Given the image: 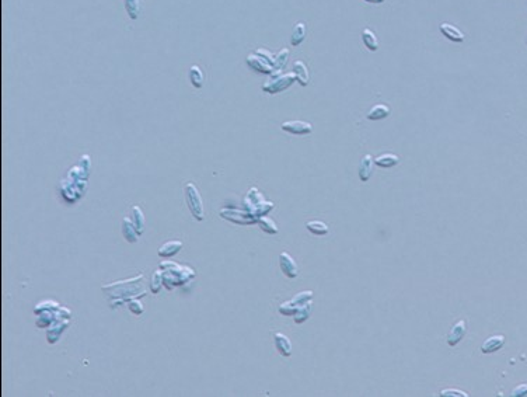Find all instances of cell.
I'll list each match as a JSON object with an SVG mask.
<instances>
[{
  "instance_id": "ac0fdd59",
  "label": "cell",
  "mask_w": 527,
  "mask_h": 397,
  "mask_svg": "<svg viewBox=\"0 0 527 397\" xmlns=\"http://www.w3.org/2000/svg\"><path fill=\"white\" fill-rule=\"evenodd\" d=\"M188 77H189V82H191V84H192L193 87H196V89H202V87H203L205 75H203L202 69H200L198 65H192V66L189 68Z\"/></svg>"
},
{
  "instance_id": "603a6c76",
  "label": "cell",
  "mask_w": 527,
  "mask_h": 397,
  "mask_svg": "<svg viewBox=\"0 0 527 397\" xmlns=\"http://www.w3.org/2000/svg\"><path fill=\"white\" fill-rule=\"evenodd\" d=\"M362 41H363L364 46H366L369 51H371V52L377 51V48H379V39H377L376 34H374L370 28H364L363 32H362Z\"/></svg>"
},
{
  "instance_id": "9a60e30c",
  "label": "cell",
  "mask_w": 527,
  "mask_h": 397,
  "mask_svg": "<svg viewBox=\"0 0 527 397\" xmlns=\"http://www.w3.org/2000/svg\"><path fill=\"white\" fill-rule=\"evenodd\" d=\"M293 73H295V76H296V80L302 86H307L309 84V82H310V75H309V69H307V66H306V63L305 62H302V60H297V62H295L293 63Z\"/></svg>"
},
{
  "instance_id": "8d00e7d4",
  "label": "cell",
  "mask_w": 527,
  "mask_h": 397,
  "mask_svg": "<svg viewBox=\"0 0 527 397\" xmlns=\"http://www.w3.org/2000/svg\"><path fill=\"white\" fill-rule=\"evenodd\" d=\"M364 1H367V3H373V4H380V3H383L384 0H364Z\"/></svg>"
},
{
  "instance_id": "ffe728a7",
  "label": "cell",
  "mask_w": 527,
  "mask_h": 397,
  "mask_svg": "<svg viewBox=\"0 0 527 397\" xmlns=\"http://www.w3.org/2000/svg\"><path fill=\"white\" fill-rule=\"evenodd\" d=\"M131 220L134 222L135 227L139 232V234H142L143 230H145V215H143V210L141 209V206L134 205L131 208Z\"/></svg>"
},
{
  "instance_id": "83f0119b",
  "label": "cell",
  "mask_w": 527,
  "mask_h": 397,
  "mask_svg": "<svg viewBox=\"0 0 527 397\" xmlns=\"http://www.w3.org/2000/svg\"><path fill=\"white\" fill-rule=\"evenodd\" d=\"M125 8H127L129 17L132 20H136L141 13V3H139V0H125Z\"/></svg>"
},
{
  "instance_id": "8992f818",
  "label": "cell",
  "mask_w": 527,
  "mask_h": 397,
  "mask_svg": "<svg viewBox=\"0 0 527 397\" xmlns=\"http://www.w3.org/2000/svg\"><path fill=\"white\" fill-rule=\"evenodd\" d=\"M282 129L288 134H292V135L303 136L307 135V134H312L313 125L310 122H306V121H286V122L282 124Z\"/></svg>"
},
{
  "instance_id": "52a82bcc",
  "label": "cell",
  "mask_w": 527,
  "mask_h": 397,
  "mask_svg": "<svg viewBox=\"0 0 527 397\" xmlns=\"http://www.w3.org/2000/svg\"><path fill=\"white\" fill-rule=\"evenodd\" d=\"M245 62H247V65L251 69H254L255 72H260V73H264V75H272L275 72L274 66H272L271 63H268L267 60L264 59V58H261L260 55H257V53L248 55Z\"/></svg>"
},
{
  "instance_id": "d6986e66",
  "label": "cell",
  "mask_w": 527,
  "mask_h": 397,
  "mask_svg": "<svg viewBox=\"0 0 527 397\" xmlns=\"http://www.w3.org/2000/svg\"><path fill=\"white\" fill-rule=\"evenodd\" d=\"M390 113H391V110H390V107H388V105L377 104V105H374V107H371V110L367 113V120H370V121L383 120V118L388 117Z\"/></svg>"
},
{
  "instance_id": "4fadbf2b",
  "label": "cell",
  "mask_w": 527,
  "mask_h": 397,
  "mask_svg": "<svg viewBox=\"0 0 527 397\" xmlns=\"http://www.w3.org/2000/svg\"><path fill=\"white\" fill-rule=\"evenodd\" d=\"M122 233H124V237L125 240H128L129 243H136L138 239H139V232L136 230L134 222L131 220V217H124L122 219Z\"/></svg>"
},
{
  "instance_id": "484cf974",
  "label": "cell",
  "mask_w": 527,
  "mask_h": 397,
  "mask_svg": "<svg viewBox=\"0 0 527 397\" xmlns=\"http://www.w3.org/2000/svg\"><path fill=\"white\" fill-rule=\"evenodd\" d=\"M306 227L309 232H312L313 234H317V236H323V234H327L328 233V226L321 222V220H309L306 223Z\"/></svg>"
},
{
  "instance_id": "6da1fadb",
  "label": "cell",
  "mask_w": 527,
  "mask_h": 397,
  "mask_svg": "<svg viewBox=\"0 0 527 397\" xmlns=\"http://www.w3.org/2000/svg\"><path fill=\"white\" fill-rule=\"evenodd\" d=\"M169 267V270L163 271V282L167 289H173L178 285L184 284L188 279L195 277V271L189 267H181L176 262L164 261L160 264V268Z\"/></svg>"
},
{
  "instance_id": "ba28073f",
  "label": "cell",
  "mask_w": 527,
  "mask_h": 397,
  "mask_svg": "<svg viewBox=\"0 0 527 397\" xmlns=\"http://www.w3.org/2000/svg\"><path fill=\"white\" fill-rule=\"evenodd\" d=\"M279 265H281V270L282 272L286 275L288 278H296L299 275V268H297L296 261L293 260V257L283 251L279 255Z\"/></svg>"
},
{
  "instance_id": "f1b7e54d",
  "label": "cell",
  "mask_w": 527,
  "mask_h": 397,
  "mask_svg": "<svg viewBox=\"0 0 527 397\" xmlns=\"http://www.w3.org/2000/svg\"><path fill=\"white\" fill-rule=\"evenodd\" d=\"M258 223H260L261 229H262L264 232L271 233V234L278 233V227H276V225H275V222L272 220V219H269V217H267V216L258 217Z\"/></svg>"
},
{
  "instance_id": "5b68a950",
  "label": "cell",
  "mask_w": 527,
  "mask_h": 397,
  "mask_svg": "<svg viewBox=\"0 0 527 397\" xmlns=\"http://www.w3.org/2000/svg\"><path fill=\"white\" fill-rule=\"evenodd\" d=\"M313 299V292L312 291H305V292L297 293L296 296L293 299L288 300L282 303L279 306V313L283 316H293L297 312V309L300 306H303L305 303H307L309 300Z\"/></svg>"
},
{
  "instance_id": "2e32d148",
  "label": "cell",
  "mask_w": 527,
  "mask_h": 397,
  "mask_svg": "<svg viewBox=\"0 0 527 397\" xmlns=\"http://www.w3.org/2000/svg\"><path fill=\"white\" fill-rule=\"evenodd\" d=\"M504 344H505V337L504 336H492L481 345V351L484 354H491V352L501 350L504 347Z\"/></svg>"
},
{
  "instance_id": "74e56055",
  "label": "cell",
  "mask_w": 527,
  "mask_h": 397,
  "mask_svg": "<svg viewBox=\"0 0 527 397\" xmlns=\"http://www.w3.org/2000/svg\"><path fill=\"white\" fill-rule=\"evenodd\" d=\"M526 44H527V41H526Z\"/></svg>"
},
{
  "instance_id": "30bf717a",
  "label": "cell",
  "mask_w": 527,
  "mask_h": 397,
  "mask_svg": "<svg viewBox=\"0 0 527 397\" xmlns=\"http://www.w3.org/2000/svg\"><path fill=\"white\" fill-rule=\"evenodd\" d=\"M70 326V320H55V322L49 326L48 329V336H46V340L49 344H55L58 340H59L60 334L65 331Z\"/></svg>"
},
{
  "instance_id": "cb8c5ba5",
  "label": "cell",
  "mask_w": 527,
  "mask_h": 397,
  "mask_svg": "<svg viewBox=\"0 0 527 397\" xmlns=\"http://www.w3.org/2000/svg\"><path fill=\"white\" fill-rule=\"evenodd\" d=\"M312 309H313V302L312 300H309L307 303H305L303 306H300L299 309H297V312L293 315V317H295V322L297 323V324H302V323H305L309 317H310V313H312Z\"/></svg>"
},
{
  "instance_id": "4316f807",
  "label": "cell",
  "mask_w": 527,
  "mask_h": 397,
  "mask_svg": "<svg viewBox=\"0 0 527 397\" xmlns=\"http://www.w3.org/2000/svg\"><path fill=\"white\" fill-rule=\"evenodd\" d=\"M289 49H282L279 52L275 55V62H274V70L275 72H279L281 69H283L286 66L288 60H289Z\"/></svg>"
},
{
  "instance_id": "d6a6232c",
  "label": "cell",
  "mask_w": 527,
  "mask_h": 397,
  "mask_svg": "<svg viewBox=\"0 0 527 397\" xmlns=\"http://www.w3.org/2000/svg\"><path fill=\"white\" fill-rule=\"evenodd\" d=\"M70 317H72V310L67 309V307H59L55 312V319L56 320H70Z\"/></svg>"
},
{
  "instance_id": "836d02e7",
  "label": "cell",
  "mask_w": 527,
  "mask_h": 397,
  "mask_svg": "<svg viewBox=\"0 0 527 397\" xmlns=\"http://www.w3.org/2000/svg\"><path fill=\"white\" fill-rule=\"evenodd\" d=\"M440 396L442 397H468V395L463 390H457V389H445L440 392Z\"/></svg>"
},
{
  "instance_id": "277c9868",
  "label": "cell",
  "mask_w": 527,
  "mask_h": 397,
  "mask_svg": "<svg viewBox=\"0 0 527 397\" xmlns=\"http://www.w3.org/2000/svg\"><path fill=\"white\" fill-rule=\"evenodd\" d=\"M184 193H185V201L188 208H189V212L192 213V216L196 219V220H203V202H202V198H200L199 191L196 186L193 184L192 181L186 183L185 187H184Z\"/></svg>"
},
{
  "instance_id": "7c38bea8",
  "label": "cell",
  "mask_w": 527,
  "mask_h": 397,
  "mask_svg": "<svg viewBox=\"0 0 527 397\" xmlns=\"http://www.w3.org/2000/svg\"><path fill=\"white\" fill-rule=\"evenodd\" d=\"M439 30H440V32H442L447 39H450V41H453V42H463V41H464V34H463L459 28H456L454 25H452V24H440Z\"/></svg>"
},
{
  "instance_id": "d4e9b609",
  "label": "cell",
  "mask_w": 527,
  "mask_h": 397,
  "mask_svg": "<svg viewBox=\"0 0 527 397\" xmlns=\"http://www.w3.org/2000/svg\"><path fill=\"white\" fill-rule=\"evenodd\" d=\"M55 312L52 310H44L41 313H38L37 317V326L39 329H45V327H49L53 322H55Z\"/></svg>"
},
{
  "instance_id": "8fae6325",
  "label": "cell",
  "mask_w": 527,
  "mask_h": 397,
  "mask_svg": "<svg viewBox=\"0 0 527 397\" xmlns=\"http://www.w3.org/2000/svg\"><path fill=\"white\" fill-rule=\"evenodd\" d=\"M274 338L278 352H279L282 357H290V355H292V343H290L289 338L286 337L283 333H279V331L275 333Z\"/></svg>"
},
{
  "instance_id": "e575fe53",
  "label": "cell",
  "mask_w": 527,
  "mask_h": 397,
  "mask_svg": "<svg viewBox=\"0 0 527 397\" xmlns=\"http://www.w3.org/2000/svg\"><path fill=\"white\" fill-rule=\"evenodd\" d=\"M254 53H257V55H260L261 58H264V59L267 60L268 63H271L272 66H274V62H275V55H272V53L269 52V51H267V49H264V48H261V49H257L255 52Z\"/></svg>"
},
{
  "instance_id": "1f68e13d",
  "label": "cell",
  "mask_w": 527,
  "mask_h": 397,
  "mask_svg": "<svg viewBox=\"0 0 527 397\" xmlns=\"http://www.w3.org/2000/svg\"><path fill=\"white\" fill-rule=\"evenodd\" d=\"M128 307H129V310L136 316L143 313V305H142L141 300H138L136 298H132V299L128 302Z\"/></svg>"
},
{
  "instance_id": "7402d4cb",
  "label": "cell",
  "mask_w": 527,
  "mask_h": 397,
  "mask_svg": "<svg viewBox=\"0 0 527 397\" xmlns=\"http://www.w3.org/2000/svg\"><path fill=\"white\" fill-rule=\"evenodd\" d=\"M374 163L383 169H390V167H394L400 163V158L393 153H384V155H380L374 159Z\"/></svg>"
},
{
  "instance_id": "7a4b0ae2",
  "label": "cell",
  "mask_w": 527,
  "mask_h": 397,
  "mask_svg": "<svg viewBox=\"0 0 527 397\" xmlns=\"http://www.w3.org/2000/svg\"><path fill=\"white\" fill-rule=\"evenodd\" d=\"M143 279V275L139 274L138 277L132 278V279H128V281H118V282H114L111 285H104L103 286V291L107 292L110 296H114L115 298H119V300L122 302L124 299H128L129 296L131 298H136L138 293H135V288H132V285L138 281H142Z\"/></svg>"
},
{
  "instance_id": "5bb4252c",
  "label": "cell",
  "mask_w": 527,
  "mask_h": 397,
  "mask_svg": "<svg viewBox=\"0 0 527 397\" xmlns=\"http://www.w3.org/2000/svg\"><path fill=\"white\" fill-rule=\"evenodd\" d=\"M182 248V241L179 240H170L167 243H164L162 247L159 248V255L164 257V258H170L173 255H176L179 250Z\"/></svg>"
},
{
  "instance_id": "d590c367",
  "label": "cell",
  "mask_w": 527,
  "mask_h": 397,
  "mask_svg": "<svg viewBox=\"0 0 527 397\" xmlns=\"http://www.w3.org/2000/svg\"><path fill=\"white\" fill-rule=\"evenodd\" d=\"M512 396L513 397H525L527 396V383H523V385H520V386H518L516 389L513 390L512 392Z\"/></svg>"
},
{
  "instance_id": "3957f363",
  "label": "cell",
  "mask_w": 527,
  "mask_h": 397,
  "mask_svg": "<svg viewBox=\"0 0 527 397\" xmlns=\"http://www.w3.org/2000/svg\"><path fill=\"white\" fill-rule=\"evenodd\" d=\"M296 80V76L295 73H279V72H274L272 73V77L268 80L267 83L262 84V90L268 93V94H278L281 91L289 89L290 86L295 83Z\"/></svg>"
},
{
  "instance_id": "e0dca14e",
  "label": "cell",
  "mask_w": 527,
  "mask_h": 397,
  "mask_svg": "<svg viewBox=\"0 0 527 397\" xmlns=\"http://www.w3.org/2000/svg\"><path fill=\"white\" fill-rule=\"evenodd\" d=\"M373 158L370 155H364L362 162H360V166H359V177L362 181H369V179L371 177V173H373Z\"/></svg>"
},
{
  "instance_id": "9c48e42d",
  "label": "cell",
  "mask_w": 527,
  "mask_h": 397,
  "mask_svg": "<svg viewBox=\"0 0 527 397\" xmlns=\"http://www.w3.org/2000/svg\"><path fill=\"white\" fill-rule=\"evenodd\" d=\"M466 333H467V322L466 320H459L454 324L453 329L450 330V333L447 336V344L450 347L457 345L464 338Z\"/></svg>"
},
{
  "instance_id": "f546056e",
  "label": "cell",
  "mask_w": 527,
  "mask_h": 397,
  "mask_svg": "<svg viewBox=\"0 0 527 397\" xmlns=\"http://www.w3.org/2000/svg\"><path fill=\"white\" fill-rule=\"evenodd\" d=\"M162 285H164L163 271H156V272L152 275V281H150V291H152L153 293H159V291L162 289Z\"/></svg>"
},
{
  "instance_id": "44dd1931",
  "label": "cell",
  "mask_w": 527,
  "mask_h": 397,
  "mask_svg": "<svg viewBox=\"0 0 527 397\" xmlns=\"http://www.w3.org/2000/svg\"><path fill=\"white\" fill-rule=\"evenodd\" d=\"M306 34H307V27H306V23H297L295 25V28L292 31V37H290V42L293 46H299L303 41H305Z\"/></svg>"
},
{
  "instance_id": "4dcf8cb0",
  "label": "cell",
  "mask_w": 527,
  "mask_h": 397,
  "mask_svg": "<svg viewBox=\"0 0 527 397\" xmlns=\"http://www.w3.org/2000/svg\"><path fill=\"white\" fill-rule=\"evenodd\" d=\"M59 303H56V302H53V300H45V302H41L39 305H38L37 307H35V313H41V312H44V310H52V312H56L58 309H59Z\"/></svg>"
}]
</instances>
